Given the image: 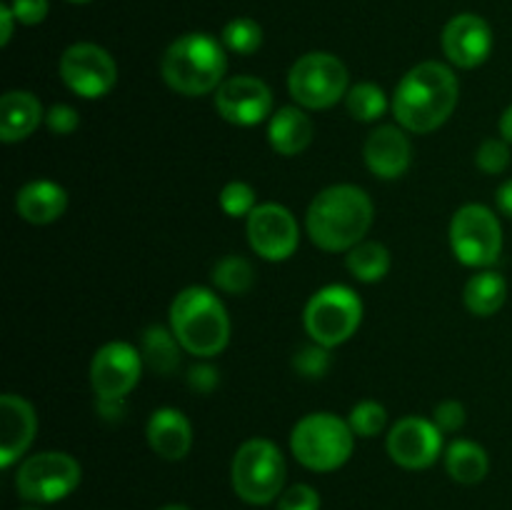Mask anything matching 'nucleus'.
Masks as SVG:
<instances>
[{"label":"nucleus","mask_w":512,"mask_h":510,"mask_svg":"<svg viewBox=\"0 0 512 510\" xmlns=\"http://www.w3.org/2000/svg\"><path fill=\"white\" fill-rule=\"evenodd\" d=\"M65 88L85 100L105 98L118 83V65L113 55L95 43H73L58 63Z\"/></svg>","instance_id":"obj_11"},{"label":"nucleus","mask_w":512,"mask_h":510,"mask_svg":"<svg viewBox=\"0 0 512 510\" xmlns=\"http://www.w3.org/2000/svg\"><path fill=\"white\" fill-rule=\"evenodd\" d=\"M215 110L228 123L240 128H253V125L270 120L273 110V90L268 83L253 75H235L225 78L223 85L213 93Z\"/></svg>","instance_id":"obj_15"},{"label":"nucleus","mask_w":512,"mask_h":510,"mask_svg":"<svg viewBox=\"0 0 512 510\" xmlns=\"http://www.w3.org/2000/svg\"><path fill=\"white\" fill-rule=\"evenodd\" d=\"M443 430L428 418L405 415L390 428L385 448L390 460L405 470H425L443 453Z\"/></svg>","instance_id":"obj_14"},{"label":"nucleus","mask_w":512,"mask_h":510,"mask_svg":"<svg viewBox=\"0 0 512 510\" xmlns=\"http://www.w3.org/2000/svg\"><path fill=\"white\" fill-rule=\"evenodd\" d=\"M218 203L228 218L245 220H248V215L260 205L258 193H255L253 185L245 183V180H230V183H225L223 190H220Z\"/></svg>","instance_id":"obj_30"},{"label":"nucleus","mask_w":512,"mask_h":510,"mask_svg":"<svg viewBox=\"0 0 512 510\" xmlns=\"http://www.w3.org/2000/svg\"><path fill=\"white\" fill-rule=\"evenodd\" d=\"M170 330L185 353L195 358H215L230 343V318L225 303L203 285L180 290L170 303Z\"/></svg>","instance_id":"obj_3"},{"label":"nucleus","mask_w":512,"mask_h":510,"mask_svg":"<svg viewBox=\"0 0 512 510\" xmlns=\"http://www.w3.org/2000/svg\"><path fill=\"white\" fill-rule=\"evenodd\" d=\"M45 125L53 135H73L80 125V115L73 105L55 103L53 108L45 110Z\"/></svg>","instance_id":"obj_35"},{"label":"nucleus","mask_w":512,"mask_h":510,"mask_svg":"<svg viewBox=\"0 0 512 510\" xmlns=\"http://www.w3.org/2000/svg\"><path fill=\"white\" fill-rule=\"evenodd\" d=\"M498 128H500V138H505L512 145V105L508 110H505L503 115H500Z\"/></svg>","instance_id":"obj_42"},{"label":"nucleus","mask_w":512,"mask_h":510,"mask_svg":"<svg viewBox=\"0 0 512 510\" xmlns=\"http://www.w3.org/2000/svg\"><path fill=\"white\" fill-rule=\"evenodd\" d=\"M460 100V83L453 68L425 60L403 75L393 93L395 120L408 133H433L450 120Z\"/></svg>","instance_id":"obj_1"},{"label":"nucleus","mask_w":512,"mask_h":510,"mask_svg":"<svg viewBox=\"0 0 512 510\" xmlns=\"http://www.w3.org/2000/svg\"><path fill=\"white\" fill-rule=\"evenodd\" d=\"M95 410H98V415L103 420H120L125 413V398H98Z\"/></svg>","instance_id":"obj_39"},{"label":"nucleus","mask_w":512,"mask_h":510,"mask_svg":"<svg viewBox=\"0 0 512 510\" xmlns=\"http://www.w3.org/2000/svg\"><path fill=\"white\" fill-rule=\"evenodd\" d=\"M40 123H45V110L38 95L30 90H8L0 98V140L8 145L30 138Z\"/></svg>","instance_id":"obj_21"},{"label":"nucleus","mask_w":512,"mask_h":510,"mask_svg":"<svg viewBox=\"0 0 512 510\" xmlns=\"http://www.w3.org/2000/svg\"><path fill=\"white\" fill-rule=\"evenodd\" d=\"M355 438L348 420L320 410L308 413L295 423L290 433V450L303 468L313 473H333L343 468L355 450Z\"/></svg>","instance_id":"obj_5"},{"label":"nucleus","mask_w":512,"mask_h":510,"mask_svg":"<svg viewBox=\"0 0 512 510\" xmlns=\"http://www.w3.org/2000/svg\"><path fill=\"white\" fill-rule=\"evenodd\" d=\"M220 385V370L210 363H198L188 370V388L198 395H210Z\"/></svg>","instance_id":"obj_37"},{"label":"nucleus","mask_w":512,"mask_h":510,"mask_svg":"<svg viewBox=\"0 0 512 510\" xmlns=\"http://www.w3.org/2000/svg\"><path fill=\"white\" fill-rule=\"evenodd\" d=\"M475 165L488 175H500L510 165V143L505 138H488L475 150Z\"/></svg>","instance_id":"obj_33"},{"label":"nucleus","mask_w":512,"mask_h":510,"mask_svg":"<svg viewBox=\"0 0 512 510\" xmlns=\"http://www.w3.org/2000/svg\"><path fill=\"white\" fill-rule=\"evenodd\" d=\"M143 373V355L135 345L125 340H110L90 363V385L95 398H128L140 383Z\"/></svg>","instance_id":"obj_13"},{"label":"nucleus","mask_w":512,"mask_h":510,"mask_svg":"<svg viewBox=\"0 0 512 510\" xmlns=\"http://www.w3.org/2000/svg\"><path fill=\"white\" fill-rule=\"evenodd\" d=\"M38 415L23 395L5 393L0 398V465L10 468L18 463L35 440Z\"/></svg>","instance_id":"obj_18"},{"label":"nucleus","mask_w":512,"mask_h":510,"mask_svg":"<svg viewBox=\"0 0 512 510\" xmlns=\"http://www.w3.org/2000/svg\"><path fill=\"white\" fill-rule=\"evenodd\" d=\"M145 438L163 460H183L193 448V425L178 408H158L148 418Z\"/></svg>","instance_id":"obj_19"},{"label":"nucleus","mask_w":512,"mask_h":510,"mask_svg":"<svg viewBox=\"0 0 512 510\" xmlns=\"http://www.w3.org/2000/svg\"><path fill=\"white\" fill-rule=\"evenodd\" d=\"M465 405L460 400H443L433 408V423L438 425L443 433H458L465 425Z\"/></svg>","instance_id":"obj_36"},{"label":"nucleus","mask_w":512,"mask_h":510,"mask_svg":"<svg viewBox=\"0 0 512 510\" xmlns=\"http://www.w3.org/2000/svg\"><path fill=\"white\" fill-rule=\"evenodd\" d=\"M15 15L10 10V5H0V45H8L10 38H13V30H15Z\"/></svg>","instance_id":"obj_40"},{"label":"nucleus","mask_w":512,"mask_h":510,"mask_svg":"<svg viewBox=\"0 0 512 510\" xmlns=\"http://www.w3.org/2000/svg\"><path fill=\"white\" fill-rule=\"evenodd\" d=\"M313 135V120H310V115L300 105H283L268 120L270 148L278 155H285V158L303 153L313 143Z\"/></svg>","instance_id":"obj_22"},{"label":"nucleus","mask_w":512,"mask_h":510,"mask_svg":"<svg viewBox=\"0 0 512 510\" xmlns=\"http://www.w3.org/2000/svg\"><path fill=\"white\" fill-rule=\"evenodd\" d=\"M83 480L78 460L60 450H45L25 458L15 473V490L23 500L35 505L58 503L75 493Z\"/></svg>","instance_id":"obj_10"},{"label":"nucleus","mask_w":512,"mask_h":510,"mask_svg":"<svg viewBox=\"0 0 512 510\" xmlns=\"http://www.w3.org/2000/svg\"><path fill=\"white\" fill-rule=\"evenodd\" d=\"M68 210V193L55 180H30L15 193V213L30 225H50Z\"/></svg>","instance_id":"obj_20"},{"label":"nucleus","mask_w":512,"mask_h":510,"mask_svg":"<svg viewBox=\"0 0 512 510\" xmlns=\"http://www.w3.org/2000/svg\"><path fill=\"white\" fill-rule=\"evenodd\" d=\"M495 205H498L500 213L512 218V178L495 190Z\"/></svg>","instance_id":"obj_41"},{"label":"nucleus","mask_w":512,"mask_h":510,"mask_svg":"<svg viewBox=\"0 0 512 510\" xmlns=\"http://www.w3.org/2000/svg\"><path fill=\"white\" fill-rule=\"evenodd\" d=\"M255 283V268L243 255H225L213 268V285L225 295H245Z\"/></svg>","instance_id":"obj_28"},{"label":"nucleus","mask_w":512,"mask_h":510,"mask_svg":"<svg viewBox=\"0 0 512 510\" xmlns=\"http://www.w3.org/2000/svg\"><path fill=\"white\" fill-rule=\"evenodd\" d=\"M228 70L225 45L208 33H185L168 45L160 75L170 90L188 98L210 95L223 85Z\"/></svg>","instance_id":"obj_4"},{"label":"nucleus","mask_w":512,"mask_h":510,"mask_svg":"<svg viewBox=\"0 0 512 510\" xmlns=\"http://www.w3.org/2000/svg\"><path fill=\"white\" fill-rule=\"evenodd\" d=\"M375 218V205L363 188L350 183L320 190L305 213V230L325 253H348L363 243Z\"/></svg>","instance_id":"obj_2"},{"label":"nucleus","mask_w":512,"mask_h":510,"mask_svg":"<svg viewBox=\"0 0 512 510\" xmlns=\"http://www.w3.org/2000/svg\"><path fill=\"white\" fill-rule=\"evenodd\" d=\"M363 323V300L348 285H325L310 295L303 313L305 333L325 348H338L358 333Z\"/></svg>","instance_id":"obj_7"},{"label":"nucleus","mask_w":512,"mask_h":510,"mask_svg":"<svg viewBox=\"0 0 512 510\" xmlns=\"http://www.w3.org/2000/svg\"><path fill=\"white\" fill-rule=\"evenodd\" d=\"M330 365H333L330 348L318 343L303 345V348L293 355V370L305 380H323L325 375H328Z\"/></svg>","instance_id":"obj_32"},{"label":"nucleus","mask_w":512,"mask_h":510,"mask_svg":"<svg viewBox=\"0 0 512 510\" xmlns=\"http://www.w3.org/2000/svg\"><path fill=\"white\" fill-rule=\"evenodd\" d=\"M508 300V283L500 273L495 270H480L478 275L465 283L463 290V303L478 318H490L498 313Z\"/></svg>","instance_id":"obj_24"},{"label":"nucleus","mask_w":512,"mask_h":510,"mask_svg":"<svg viewBox=\"0 0 512 510\" xmlns=\"http://www.w3.org/2000/svg\"><path fill=\"white\" fill-rule=\"evenodd\" d=\"M445 470L460 485L483 483L490 470L488 450L480 443H475V440H453L445 448Z\"/></svg>","instance_id":"obj_23"},{"label":"nucleus","mask_w":512,"mask_h":510,"mask_svg":"<svg viewBox=\"0 0 512 510\" xmlns=\"http://www.w3.org/2000/svg\"><path fill=\"white\" fill-rule=\"evenodd\" d=\"M388 108V95L375 83H358L345 95V110L358 123H375V120L383 118Z\"/></svg>","instance_id":"obj_27"},{"label":"nucleus","mask_w":512,"mask_h":510,"mask_svg":"<svg viewBox=\"0 0 512 510\" xmlns=\"http://www.w3.org/2000/svg\"><path fill=\"white\" fill-rule=\"evenodd\" d=\"M10 10L20 25H40L48 18L50 3L48 0H13Z\"/></svg>","instance_id":"obj_38"},{"label":"nucleus","mask_w":512,"mask_h":510,"mask_svg":"<svg viewBox=\"0 0 512 510\" xmlns=\"http://www.w3.org/2000/svg\"><path fill=\"white\" fill-rule=\"evenodd\" d=\"M245 233L253 253L268 263H283L293 258L300 245L298 220L280 203H260L248 215Z\"/></svg>","instance_id":"obj_12"},{"label":"nucleus","mask_w":512,"mask_h":510,"mask_svg":"<svg viewBox=\"0 0 512 510\" xmlns=\"http://www.w3.org/2000/svg\"><path fill=\"white\" fill-rule=\"evenodd\" d=\"M160 510H190V508H188V505L173 503V505H165V508H160Z\"/></svg>","instance_id":"obj_43"},{"label":"nucleus","mask_w":512,"mask_h":510,"mask_svg":"<svg viewBox=\"0 0 512 510\" xmlns=\"http://www.w3.org/2000/svg\"><path fill=\"white\" fill-rule=\"evenodd\" d=\"M220 43L235 55H253L263 45V28L253 18H233L225 23L223 33H220Z\"/></svg>","instance_id":"obj_29"},{"label":"nucleus","mask_w":512,"mask_h":510,"mask_svg":"<svg viewBox=\"0 0 512 510\" xmlns=\"http://www.w3.org/2000/svg\"><path fill=\"white\" fill-rule=\"evenodd\" d=\"M20 510H43V508H40V505H25V508H20Z\"/></svg>","instance_id":"obj_44"},{"label":"nucleus","mask_w":512,"mask_h":510,"mask_svg":"<svg viewBox=\"0 0 512 510\" xmlns=\"http://www.w3.org/2000/svg\"><path fill=\"white\" fill-rule=\"evenodd\" d=\"M450 248L458 263L468 268H490L503 253V225L500 218L480 203H468L455 210L450 220Z\"/></svg>","instance_id":"obj_9"},{"label":"nucleus","mask_w":512,"mask_h":510,"mask_svg":"<svg viewBox=\"0 0 512 510\" xmlns=\"http://www.w3.org/2000/svg\"><path fill=\"white\" fill-rule=\"evenodd\" d=\"M350 75L343 60L325 50L300 55L288 73L290 98L303 110H328L345 100Z\"/></svg>","instance_id":"obj_8"},{"label":"nucleus","mask_w":512,"mask_h":510,"mask_svg":"<svg viewBox=\"0 0 512 510\" xmlns=\"http://www.w3.org/2000/svg\"><path fill=\"white\" fill-rule=\"evenodd\" d=\"M285 455L273 440L250 438L235 450L230 480L240 500L248 505H268L280 498L285 485Z\"/></svg>","instance_id":"obj_6"},{"label":"nucleus","mask_w":512,"mask_h":510,"mask_svg":"<svg viewBox=\"0 0 512 510\" xmlns=\"http://www.w3.org/2000/svg\"><path fill=\"white\" fill-rule=\"evenodd\" d=\"M68 3H78L80 5V3H90V0H68Z\"/></svg>","instance_id":"obj_45"},{"label":"nucleus","mask_w":512,"mask_h":510,"mask_svg":"<svg viewBox=\"0 0 512 510\" xmlns=\"http://www.w3.org/2000/svg\"><path fill=\"white\" fill-rule=\"evenodd\" d=\"M363 160L370 173L380 180H398L413 163V145L408 130L400 125H380L365 138Z\"/></svg>","instance_id":"obj_17"},{"label":"nucleus","mask_w":512,"mask_h":510,"mask_svg":"<svg viewBox=\"0 0 512 510\" xmlns=\"http://www.w3.org/2000/svg\"><path fill=\"white\" fill-rule=\"evenodd\" d=\"M443 53L455 68H480L493 53V30L488 20L475 13H460L448 20L440 35Z\"/></svg>","instance_id":"obj_16"},{"label":"nucleus","mask_w":512,"mask_h":510,"mask_svg":"<svg viewBox=\"0 0 512 510\" xmlns=\"http://www.w3.org/2000/svg\"><path fill=\"white\" fill-rule=\"evenodd\" d=\"M180 350H183V345L178 343L173 330L165 328V325H150L140 340L143 363L158 375H173L178 370Z\"/></svg>","instance_id":"obj_25"},{"label":"nucleus","mask_w":512,"mask_h":510,"mask_svg":"<svg viewBox=\"0 0 512 510\" xmlns=\"http://www.w3.org/2000/svg\"><path fill=\"white\" fill-rule=\"evenodd\" d=\"M278 510H320V493L313 485H290L280 493Z\"/></svg>","instance_id":"obj_34"},{"label":"nucleus","mask_w":512,"mask_h":510,"mask_svg":"<svg viewBox=\"0 0 512 510\" xmlns=\"http://www.w3.org/2000/svg\"><path fill=\"white\" fill-rule=\"evenodd\" d=\"M348 423L358 438H375V435L383 433V428L388 425V410H385V405H380L378 400H360V403L353 405V410H350Z\"/></svg>","instance_id":"obj_31"},{"label":"nucleus","mask_w":512,"mask_h":510,"mask_svg":"<svg viewBox=\"0 0 512 510\" xmlns=\"http://www.w3.org/2000/svg\"><path fill=\"white\" fill-rule=\"evenodd\" d=\"M345 268L360 283H380L390 273V250L378 240H363L348 250Z\"/></svg>","instance_id":"obj_26"}]
</instances>
